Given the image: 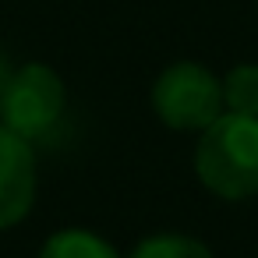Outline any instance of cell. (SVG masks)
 <instances>
[{
  "label": "cell",
  "instance_id": "1",
  "mask_svg": "<svg viewBox=\"0 0 258 258\" xmlns=\"http://www.w3.org/2000/svg\"><path fill=\"white\" fill-rule=\"evenodd\" d=\"M195 173L212 195L226 202L254 198L258 195V117H240L223 110L205 131H198Z\"/></svg>",
  "mask_w": 258,
  "mask_h": 258
},
{
  "label": "cell",
  "instance_id": "2",
  "mask_svg": "<svg viewBox=\"0 0 258 258\" xmlns=\"http://www.w3.org/2000/svg\"><path fill=\"white\" fill-rule=\"evenodd\" d=\"M64 110H68L64 78L50 64L32 60L15 68L4 103H0V124L22 135L25 142H39L53 135V127L64 120Z\"/></svg>",
  "mask_w": 258,
  "mask_h": 258
},
{
  "label": "cell",
  "instance_id": "3",
  "mask_svg": "<svg viewBox=\"0 0 258 258\" xmlns=\"http://www.w3.org/2000/svg\"><path fill=\"white\" fill-rule=\"evenodd\" d=\"M152 110L173 131H205L223 113V82L205 64L177 60L156 78Z\"/></svg>",
  "mask_w": 258,
  "mask_h": 258
},
{
  "label": "cell",
  "instance_id": "4",
  "mask_svg": "<svg viewBox=\"0 0 258 258\" xmlns=\"http://www.w3.org/2000/svg\"><path fill=\"white\" fill-rule=\"evenodd\" d=\"M36 202V152L32 142L0 124V230L18 226Z\"/></svg>",
  "mask_w": 258,
  "mask_h": 258
},
{
  "label": "cell",
  "instance_id": "5",
  "mask_svg": "<svg viewBox=\"0 0 258 258\" xmlns=\"http://www.w3.org/2000/svg\"><path fill=\"white\" fill-rule=\"evenodd\" d=\"M39 258H120V254L99 233L82 230V226H68V230H57L46 237Z\"/></svg>",
  "mask_w": 258,
  "mask_h": 258
},
{
  "label": "cell",
  "instance_id": "6",
  "mask_svg": "<svg viewBox=\"0 0 258 258\" xmlns=\"http://www.w3.org/2000/svg\"><path fill=\"white\" fill-rule=\"evenodd\" d=\"M223 82V110L240 117H258V64H237Z\"/></svg>",
  "mask_w": 258,
  "mask_h": 258
},
{
  "label": "cell",
  "instance_id": "7",
  "mask_svg": "<svg viewBox=\"0 0 258 258\" xmlns=\"http://www.w3.org/2000/svg\"><path fill=\"white\" fill-rule=\"evenodd\" d=\"M127 258H212V251L187 233H152L138 240Z\"/></svg>",
  "mask_w": 258,
  "mask_h": 258
},
{
  "label": "cell",
  "instance_id": "8",
  "mask_svg": "<svg viewBox=\"0 0 258 258\" xmlns=\"http://www.w3.org/2000/svg\"><path fill=\"white\" fill-rule=\"evenodd\" d=\"M11 75H15V68H11V60L0 53V103H4V92H8V82H11Z\"/></svg>",
  "mask_w": 258,
  "mask_h": 258
}]
</instances>
